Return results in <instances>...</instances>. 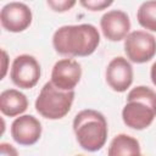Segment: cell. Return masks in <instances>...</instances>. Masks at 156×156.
<instances>
[{
	"label": "cell",
	"mask_w": 156,
	"mask_h": 156,
	"mask_svg": "<svg viewBox=\"0 0 156 156\" xmlns=\"http://www.w3.org/2000/svg\"><path fill=\"white\" fill-rule=\"evenodd\" d=\"M124 52L134 63H144L156 55V39L145 30H134L124 39Z\"/></svg>",
	"instance_id": "5b68a950"
},
{
	"label": "cell",
	"mask_w": 156,
	"mask_h": 156,
	"mask_svg": "<svg viewBox=\"0 0 156 156\" xmlns=\"http://www.w3.org/2000/svg\"><path fill=\"white\" fill-rule=\"evenodd\" d=\"M100 27L106 39L111 41H119L126 39L129 34L130 21L126 12L121 10H111L101 17Z\"/></svg>",
	"instance_id": "8fae6325"
},
{
	"label": "cell",
	"mask_w": 156,
	"mask_h": 156,
	"mask_svg": "<svg viewBox=\"0 0 156 156\" xmlns=\"http://www.w3.org/2000/svg\"><path fill=\"white\" fill-rule=\"evenodd\" d=\"M0 22L9 32H23L32 23V11L23 2H9L1 9Z\"/></svg>",
	"instance_id": "52a82bcc"
},
{
	"label": "cell",
	"mask_w": 156,
	"mask_h": 156,
	"mask_svg": "<svg viewBox=\"0 0 156 156\" xmlns=\"http://www.w3.org/2000/svg\"><path fill=\"white\" fill-rule=\"evenodd\" d=\"M2 56H4V67H2V77H5V74H6V61H7V54L2 50Z\"/></svg>",
	"instance_id": "d6986e66"
},
{
	"label": "cell",
	"mask_w": 156,
	"mask_h": 156,
	"mask_svg": "<svg viewBox=\"0 0 156 156\" xmlns=\"http://www.w3.org/2000/svg\"><path fill=\"white\" fill-rule=\"evenodd\" d=\"M99 44V30L89 23L60 27L52 37L55 50L65 56H89L98 49Z\"/></svg>",
	"instance_id": "6da1fadb"
},
{
	"label": "cell",
	"mask_w": 156,
	"mask_h": 156,
	"mask_svg": "<svg viewBox=\"0 0 156 156\" xmlns=\"http://www.w3.org/2000/svg\"><path fill=\"white\" fill-rule=\"evenodd\" d=\"M150 77H151V82L154 83V85H156V61H155V62H154V65L151 66Z\"/></svg>",
	"instance_id": "ac0fdd59"
},
{
	"label": "cell",
	"mask_w": 156,
	"mask_h": 156,
	"mask_svg": "<svg viewBox=\"0 0 156 156\" xmlns=\"http://www.w3.org/2000/svg\"><path fill=\"white\" fill-rule=\"evenodd\" d=\"M48 5L56 12H65L67 10H69L71 7H73L76 5L74 0H63V1H52V0H48Z\"/></svg>",
	"instance_id": "2e32d148"
},
{
	"label": "cell",
	"mask_w": 156,
	"mask_h": 156,
	"mask_svg": "<svg viewBox=\"0 0 156 156\" xmlns=\"http://www.w3.org/2000/svg\"><path fill=\"white\" fill-rule=\"evenodd\" d=\"M10 78L16 87L21 89H30L39 82L40 65L32 55H20L12 62Z\"/></svg>",
	"instance_id": "8992f818"
},
{
	"label": "cell",
	"mask_w": 156,
	"mask_h": 156,
	"mask_svg": "<svg viewBox=\"0 0 156 156\" xmlns=\"http://www.w3.org/2000/svg\"><path fill=\"white\" fill-rule=\"evenodd\" d=\"M0 156H18L17 150L7 143H1L0 144Z\"/></svg>",
	"instance_id": "e0dca14e"
},
{
	"label": "cell",
	"mask_w": 156,
	"mask_h": 156,
	"mask_svg": "<svg viewBox=\"0 0 156 156\" xmlns=\"http://www.w3.org/2000/svg\"><path fill=\"white\" fill-rule=\"evenodd\" d=\"M28 107L27 96L16 89H6L0 94V111L2 115L15 117L23 113Z\"/></svg>",
	"instance_id": "7c38bea8"
},
{
	"label": "cell",
	"mask_w": 156,
	"mask_h": 156,
	"mask_svg": "<svg viewBox=\"0 0 156 156\" xmlns=\"http://www.w3.org/2000/svg\"><path fill=\"white\" fill-rule=\"evenodd\" d=\"M107 156H143L140 152L139 141L127 134L116 135L110 146Z\"/></svg>",
	"instance_id": "4fadbf2b"
},
{
	"label": "cell",
	"mask_w": 156,
	"mask_h": 156,
	"mask_svg": "<svg viewBox=\"0 0 156 156\" xmlns=\"http://www.w3.org/2000/svg\"><path fill=\"white\" fill-rule=\"evenodd\" d=\"M106 82L112 90L126 91L133 83V67L129 61L122 56L112 58L106 68Z\"/></svg>",
	"instance_id": "9c48e42d"
},
{
	"label": "cell",
	"mask_w": 156,
	"mask_h": 156,
	"mask_svg": "<svg viewBox=\"0 0 156 156\" xmlns=\"http://www.w3.org/2000/svg\"><path fill=\"white\" fill-rule=\"evenodd\" d=\"M82 77V67L73 58L58 60L51 72V83L61 90H73Z\"/></svg>",
	"instance_id": "ba28073f"
},
{
	"label": "cell",
	"mask_w": 156,
	"mask_h": 156,
	"mask_svg": "<svg viewBox=\"0 0 156 156\" xmlns=\"http://www.w3.org/2000/svg\"><path fill=\"white\" fill-rule=\"evenodd\" d=\"M73 100L74 90H61L48 82L35 100V110L48 119H60L69 112Z\"/></svg>",
	"instance_id": "277c9868"
},
{
	"label": "cell",
	"mask_w": 156,
	"mask_h": 156,
	"mask_svg": "<svg viewBox=\"0 0 156 156\" xmlns=\"http://www.w3.org/2000/svg\"><path fill=\"white\" fill-rule=\"evenodd\" d=\"M113 1H106V0H88V1H80V5L89 9L90 11H101L108 6H111Z\"/></svg>",
	"instance_id": "9a60e30c"
},
{
	"label": "cell",
	"mask_w": 156,
	"mask_h": 156,
	"mask_svg": "<svg viewBox=\"0 0 156 156\" xmlns=\"http://www.w3.org/2000/svg\"><path fill=\"white\" fill-rule=\"evenodd\" d=\"M136 18L141 27L156 32V1L143 2L138 9Z\"/></svg>",
	"instance_id": "5bb4252c"
},
{
	"label": "cell",
	"mask_w": 156,
	"mask_h": 156,
	"mask_svg": "<svg viewBox=\"0 0 156 156\" xmlns=\"http://www.w3.org/2000/svg\"><path fill=\"white\" fill-rule=\"evenodd\" d=\"M11 135L17 144L30 146L40 139L41 124L32 115L20 116L11 124Z\"/></svg>",
	"instance_id": "30bf717a"
},
{
	"label": "cell",
	"mask_w": 156,
	"mask_h": 156,
	"mask_svg": "<svg viewBox=\"0 0 156 156\" xmlns=\"http://www.w3.org/2000/svg\"><path fill=\"white\" fill-rule=\"evenodd\" d=\"M78 156H80V155H78Z\"/></svg>",
	"instance_id": "ffe728a7"
},
{
	"label": "cell",
	"mask_w": 156,
	"mask_h": 156,
	"mask_svg": "<svg viewBox=\"0 0 156 156\" xmlns=\"http://www.w3.org/2000/svg\"><path fill=\"white\" fill-rule=\"evenodd\" d=\"M73 130L82 149L94 152L100 150L107 139V121L95 110H83L73 119Z\"/></svg>",
	"instance_id": "3957f363"
},
{
	"label": "cell",
	"mask_w": 156,
	"mask_h": 156,
	"mask_svg": "<svg viewBox=\"0 0 156 156\" xmlns=\"http://www.w3.org/2000/svg\"><path fill=\"white\" fill-rule=\"evenodd\" d=\"M156 117V91L145 85L133 88L122 110V118L127 127L141 130L147 128Z\"/></svg>",
	"instance_id": "7a4b0ae2"
}]
</instances>
